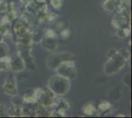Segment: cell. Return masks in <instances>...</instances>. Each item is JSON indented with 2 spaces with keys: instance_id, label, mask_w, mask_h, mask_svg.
Masks as SVG:
<instances>
[{
  "instance_id": "obj_10",
  "label": "cell",
  "mask_w": 132,
  "mask_h": 118,
  "mask_svg": "<svg viewBox=\"0 0 132 118\" xmlns=\"http://www.w3.org/2000/svg\"><path fill=\"white\" fill-rule=\"evenodd\" d=\"M24 102L27 103H36V96H35V90L29 89L26 92V95L23 96Z\"/></svg>"
},
{
  "instance_id": "obj_11",
  "label": "cell",
  "mask_w": 132,
  "mask_h": 118,
  "mask_svg": "<svg viewBox=\"0 0 132 118\" xmlns=\"http://www.w3.org/2000/svg\"><path fill=\"white\" fill-rule=\"evenodd\" d=\"M103 8H104V10H105L106 12H110V13L114 12L116 10V3L113 0H105L103 3Z\"/></svg>"
},
{
  "instance_id": "obj_1",
  "label": "cell",
  "mask_w": 132,
  "mask_h": 118,
  "mask_svg": "<svg viewBox=\"0 0 132 118\" xmlns=\"http://www.w3.org/2000/svg\"><path fill=\"white\" fill-rule=\"evenodd\" d=\"M106 57H108V60L104 65V72L109 76L118 73L125 66L126 59L116 49H110L108 52Z\"/></svg>"
},
{
  "instance_id": "obj_16",
  "label": "cell",
  "mask_w": 132,
  "mask_h": 118,
  "mask_svg": "<svg viewBox=\"0 0 132 118\" xmlns=\"http://www.w3.org/2000/svg\"><path fill=\"white\" fill-rule=\"evenodd\" d=\"M110 107V104L109 103V102H105V101H104V102H102L101 104H100L99 108L101 109V110H103V111H105L106 109H109Z\"/></svg>"
},
{
  "instance_id": "obj_13",
  "label": "cell",
  "mask_w": 132,
  "mask_h": 118,
  "mask_svg": "<svg viewBox=\"0 0 132 118\" xmlns=\"http://www.w3.org/2000/svg\"><path fill=\"white\" fill-rule=\"evenodd\" d=\"M8 51H9L8 45L6 44V43H4L3 41L0 42V59L1 58H4V57H7Z\"/></svg>"
},
{
  "instance_id": "obj_18",
  "label": "cell",
  "mask_w": 132,
  "mask_h": 118,
  "mask_svg": "<svg viewBox=\"0 0 132 118\" xmlns=\"http://www.w3.org/2000/svg\"><path fill=\"white\" fill-rule=\"evenodd\" d=\"M4 33L1 31V29H0V42H2L3 41V39H4Z\"/></svg>"
},
{
  "instance_id": "obj_17",
  "label": "cell",
  "mask_w": 132,
  "mask_h": 118,
  "mask_svg": "<svg viewBox=\"0 0 132 118\" xmlns=\"http://www.w3.org/2000/svg\"><path fill=\"white\" fill-rule=\"evenodd\" d=\"M6 10V3L4 1H0V12H4Z\"/></svg>"
},
{
  "instance_id": "obj_8",
  "label": "cell",
  "mask_w": 132,
  "mask_h": 118,
  "mask_svg": "<svg viewBox=\"0 0 132 118\" xmlns=\"http://www.w3.org/2000/svg\"><path fill=\"white\" fill-rule=\"evenodd\" d=\"M43 47L48 51H54L57 48V41L54 38L45 37L43 40Z\"/></svg>"
},
{
  "instance_id": "obj_2",
  "label": "cell",
  "mask_w": 132,
  "mask_h": 118,
  "mask_svg": "<svg viewBox=\"0 0 132 118\" xmlns=\"http://www.w3.org/2000/svg\"><path fill=\"white\" fill-rule=\"evenodd\" d=\"M47 88L56 96H64L70 89V79L65 78L61 75H54L48 80Z\"/></svg>"
},
{
  "instance_id": "obj_14",
  "label": "cell",
  "mask_w": 132,
  "mask_h": 118,
  "mask_svg": "<svg viewBox=\"0 0 132 118\" xmlns=\"http://www.w3.org/2000/svg\"><path fill=\"white\" fill-rule=\"evenodd\" d=\"M94 111H95V108L92 104H87V105H85L84 107V112L86 113L87 115H91V114H93Z\"/></svg>"
},
{
  "instance_id": "obj_9",
  "label": "cell",
  "mask_w": 132,
  "mask_h": 118,
  "mask_svg": "<svg viewBox=\"0 0 132 118\" xmlns=\"http://www.w3.org/2000/svg\"><path fill=\"white\" fill-rule=\"evenodd\" d=\"M129 19L125 17L124 15H122V13H119V15H117L116 18H113V26H116L117 29H123L125 28V26L128 25Z\"/></svg>"
},
{
  "instance_id": "obj_5",
  "label": "cell",
  "mask_w": 132,
  "mask_h": 118,
  "mask_svg": "<svg viewBox=\"0 0 132 118\" xmlns=\"http://www.w3.org/2000/svg\"><path fill=\"white\" fill-rule=\"evenodd\" d=\"M58 75H61L65 78L72 79L76 77V65L74 60H66L61 63L55 70Z\"/></svg>"
},
{
  "instance_id": "obj_15",
  "label": "cell",
  "mask_w": 132,
  "mask_h": 118,
  "mask_svg": "<svg viewBox=\"0 0 132 118\" xmlns=\"http://www.w3.org/2000/svg\"><path fill=\"white\" fill-rule=\"evenodd\" d=\"M51 5L53 6L55 9H59L62 6V2H61V0H51Z\"/></svg>"
},
{
  "instance_id": "obj_12",
  "label": "cell",
  "mask_w": 132,
  "mask_h": 118,
  "mask_svg": "<svg viewBox=\"0 0 132 118\" xmlns=\"http://www.w3.org/2000/svg\"><path fill=\"white\" fill-rule=\"evenodd\" d=\"M8 113H9L10 116H21L22 115V110H21V107L19 105L13 104L11 108L9 109Z\"/></svg>"
},
{
  "instance_id": "obj_3",
  "label": "cell",
  "mask_w": 132,
  "mask_h": 118,
  "mask_svg": "<svg viewBox=\"0 0 132 118\" xmlns=\"http://www.w3.org/2000/svg\"><path fill=\"white\" fill-rule=\"evenodd\" d=\"M36 102L44 107H50L55 98V95L48 88H39L35 90Z\"/></svg>"
},
{
  "instance_id": "obj_4",
  "label": "cell",
  "mask_w": 132,
  "mask_h": 118,
  "mask_svg": "<svg viewBox=\"0 0 132 118\" xmlns=\"http://www.w3.org/2000/svg\"><path fill=\"white\" fill-rule=\"evenodd\" d=\"M66 60H74V55L69 52H58L53 53L47 57L46 59V66L50 70L55 71L56 68L60 65L63 61Z\"/></svg>"
},
{
  "instance_id": "obj_6",
  "label": "cell",
  "mask_w": 132,
  "mask_h": 118,
  "mask_svg": "<svg viewBox=\"0 0 132 118\" xmlns=\"http://www.w3.org/2000/svg\"><path fill=\"white\" fill-rule=\"evenodd\" d=\"M26 67L25 60L20 54H15L9 58V68L12 72H21Z\"/></svg>"
},
{
  "instance_id": "obj_7",
  "label": "cell",
  "mask_w": 132,
  "mask_h": 118,
  "mask_svg": "<svg viewBox=\"0 0 132 118\" xmlns=\"http://www.w3.org/2000/svg\"><path fill=\"white\" fill-rule=\"evenodd\" d=\"M3 90L6 95L8 96H15L17 95V83H16V78L14 75H10L6 78L5 82L3 84Z\"/></svg>"
}]
</instances>
